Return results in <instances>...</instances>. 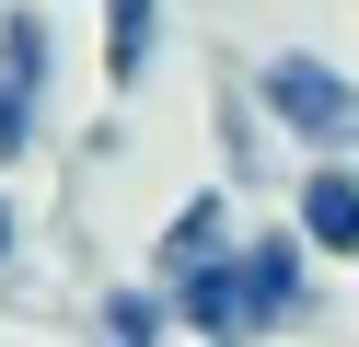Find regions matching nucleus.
I'll use <instances>...</instances> for the list:
<instances>
[{"instance_id": "obj_1", "label": "nucleus", "mask_w": 359, "mask_h": 347, "mask_svg": "<svg viewBox=\"0 0 359 347\" xmlns=\"http://www.w3.org/2000/svg\"><path fill=\"white\" fill-rule=\"evenodd\" d=\"M255 104L278 116L290 151H359V69L313 58V46H266L255 58Z\"/></svg>"}, {"instance_id": "obj_2", "label": "nucleus", "mask_w": 359, "mask_h": 347, "mask_svg": "<svg viewBox=\"0 0 359 347\" xmlns=\"http://www.w3.org/2000/svg\"><path fill=\"white\" fill-rule=\"evenodd\" d=\"M243 336H313V313H325V290H313V266L325 254L302 243V220H243Z\"/></svg>"}, {"instance_id": "obj_3", "label": "nucleus", "mask_w": 359, "mask_h": 347, "mask_svg": "<svg viewBox=\"0 0 359 347\" xmlns=\"http://www.w3.org/2000/svg\"><path fill=\"white\" fill-rule=\"evenodd\" d=\"M290 220L325 266H359V151H302L290 174Z\"/></svg>"}, {"instance_id": "obj_4", "label": "nucleus", "mask_w": 359, "mask_h": 347, "mask_svg": "<svg viewBox=\"0 0 359 347\" xmlns=\"http://www.w3.org/2000/svg\"><path fill=\"white\" fill-rule=\"evenodd\" d=\"M163 290H174V336H197V347H255V336H243V254H197V266H174Z\"/></svg>"}, {"instance_id": "obj_5", "label": "nucleus", "mask_w": 359, "mask_h": 347, "mask_svg": "<svg viewBox=\"0 0 359 347\" xmlns=\"http://www.w3.org/2000/svg\"><path fill=\"white\" fill-rule=\"evenodd\" d=\"M243 243V185L220 174V185H197L186 208L163 220V243H151V278H174V266H197V254H232Z\"/></svg>"}, {"instance_id": "obj_6", "label": "nucleus", "mask_w": 359, "mask_h": 347, "mask_svg": "<svg viewBox=\"0 0 359 347\" xmlns=\"http://www.w3.org/2000/svg\"><path fill=\"white\" fill-rule=\"evenodd\" d=\"M0 81L35 93V104H58V23L35 0H0Z\"/></svg>"}, {"instance_id": "obj_7", "label": "nucleus", "mask_w": 359, "mask_h": 347, "mask_svg": "<svg viewBox=\"0 0 359 347\" xmlns=\"http://www.w3.org/2000/svg\"><path fill=\"white\" fill-rule=\"evenodd\" d=\"M93 336H104V347H163V336H174V290H163V278L93 290Z\"/></svg>"}, {"instance_id": "obj_8", "label": "nucleus", "mask_w": 359, "mask_h": 347, "mask_svg": "<svg viewBox=\"0 0 359 347\" xmlns=\"http://www.w3.org/2000/svg\"><path fill=\"white\" fill-rule=\"evenodd\" d=\"M163 69V0H104V81L140 93Z\"/></svg>"}, {"instance_id": "obj_9", "label": "nucleus", "mask_w": 359, "mask_h": 347, "mask_svg": "<svg viewBox=\"0 0 359 347\" xmlns=\"http://www.w3.org/2000/svg\"><path fill=\"white\" fill-rule=\"evenodd\" d=\"M266 139H278V116H266V104H255V81H243L232 104H220V174L255 185V174H266Z\"/></svg>"}, {"instance_id": "obj_10", "label": "nucleus", "mask_w": 359, "mask_h": 347, "mask_svg": "<svg viewBox=\"0 0 359 347\" xmlns=\"http://www.w3.org/2000/svg\"><path fill=\"white\" fill-rule=\"evenodd\" d=\"M35 139H47V104L0 81V174H12V162H35Z\"/></svg>"}, {"instance_id": "obj_11", "label": "nucleus", "mask_w": 359, "mask_h": 347, "mask_svg": "<svg viewBox=\"0 0 359 347\" xmlns=\"http://www.w3.org/2000/svg\"><path fill=\"white\" fill-rule=\"evenodd\" d=\"M24 266V197H12V185H0V278Z\"/></svg>"}]
</instances>
